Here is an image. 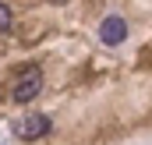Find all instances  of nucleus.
Segmentation results:
<instances>
[{
    "instance_id": "obj_4",
    "label": "nucleus",
    "mask_w": 152,
    "mask_h": 145,
    "mask_svg": "<svg viewBox=\"0 0 152 145\" xmlns=\"http://www.w3.org/2000/svg\"><path fill=\"white\" fill-rule=\"evenodd\" d=\"M0 29H11V7L0 4Z\"/></svg>"
},
{
    "instance_id": "obj_1",
    "label": "nucleus",
    "mask_w": 152,
    "mask_h": 145,
    "mask_svg": "<svg viewBox=\"0 0 152 145\" xmlns=\"http://www.w3.org/2000/svg\"><path fill=\"white\" fill-rule=\"evenodd\" d=\"M39 92H42V71H39V67H28V71H21V74H18L11 99H14L18 106H25V103H32V99H36Z\"/></svg>"
},
{
    "instance_id": "obj_3",
    "label": "nucleus",
    "mask_w": 152,
    "mask_h": 145,
    "mask_svg": "<svg viewBox=\"0 0 152 145\" xmlns=\"http://www.w3.org/2000/svg\"><path fill=\"white\" fill-rule=\"evenodd\" d=\"M99 39H103L106 46H120V42L127 39V21H124L120 14L103 18V25H99Z\"/></svg>"
},
{
    "instance_id": "obj_5",
    "label": "nucleus",
    "mask_w": 152,
    "mask_h": 145,
    "mask_svg": "<svg viewBox=\"0 0 152 145\" xmlns=\"http://www.w3.org/2000/svg\"><path fill=\"white\" fill-rule=\"evenodd\" d=\"M50 4H64V0H50Z\"/></svg>"
},
{
    "instance_id": "obj_2",
    "label": "nucleus",
    "mask_w": 152,
    "mask_h": 145,
    "mask_svg": "<svg viewBox=\"0 0 152 145\" xmlns=\"http://www.w3.org/2000/svg\"><path fill=\"white\" fill-rule=\"evenodd\" d=\"M50 127H53V120H50L46 113H28V117H21V120L14 124V135L36 142V138H46V135H50Z\"/></svg>"
}]
</instances>
